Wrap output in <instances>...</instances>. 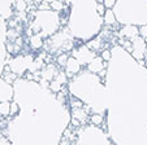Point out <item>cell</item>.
I'll use <instances>...</instances> for the list:
<instances>
[{
  "label": "cell",
  "instance_id": "cell-7",
  "mask_svg": "<svg viewBox=\"0 0 147 145\" xmlns=\"http://www.w3.org/2000/svg\"><path fill=\"white\" fill-rule=\"evenodd\" d=\"M104 67H106V63H103L102 57H95L94 60L89 63V70L91 71V73H100Z\"/></svg>",
  "mask_w": 147,
  "mask_h": 145
},
{
  "label": "cell",
  "instance_id": "cell-30",
  "mask_svg": "<svg viewBox=\"0 0 147 145\" xmlns=\"http://www.w3.org/2000/svg\"><path fill=\"white\" fill-rule=\"evenodd\" d=\"M146 55H147V48H146Z\"/></svg>",
  "mask_w": 147,
  "mask_h": 145
},
{
  "label": "cell",
  "instance_id": "cell-4",
  "mask_svg": "<svg viewBox=\"0 0 147 145\" xmlns=\"http://www.w3.org/2000/svg\"><path fill=\"white\" fill-rule=\"evenodd\" d=\"M65 67H67V71H65L67 77H72L73 74H76V73H78V71H80L81 65H80V62H78L74 57H69V58H68V61H67Z\"/></svg>",
  "mask_w": 147,
  "mask_h": 145
},
{
  "label": "cell",
  "instance_id": "cell-16",
  "mask_svg": "<svg viewBox=\"0 0 147 145\" xmlns=\"http://www.w3.org/2000/svg\"><path fill=\"white\" fill-rule=\"evenodd\" d=\"M50 88H51V91H53V92H59V91H61L63 86H61L57 80L53 79V80H51L50 82Z\"/></svg>",
  "mask_w": 147,
  "mask_h": 145
},
{
  "label": "cell",
  "instance_id": "cell-22",
  "mask_svg": "<svg viewBox=\"0 0 147 145\" xmlns=\"http://www.w3.org/2000/svg\"><path fill=\"white\" fill-rule=\"evenodd\" d=\"M102 60H104V61H108L109 58H111V52H109L108 49H103L102 51Z\"/></svg>",
  "mask_w": 147,
  "mask_h": 145
},
{
  "label": "cell",
  "instance_id": "cell-1",
  "mask_svg": "<svg viewBox=\"0 0 147 145\" xmlns=\"http://www.w3.org/2000/svg\"><path fill=\"white\" fill-rule=\"evenodd\" d=\"M74 58L80 62V65H89L96 56L92 51H90L86 45H81L80 48H77L76 51H73Z\"/></svg>",
  "mask_w": 147,
  "mask_h": 145
},
{
  "label": "cell",
  "instance_id": "cell-12",
  "mask_svg": "<svg viewBox=\"0 0 147 145\" xmlns=\"http://www.w3.org/2000/svg\"><path fill=\"white\" fill-rule=\"evenodd\" d=\"M87 48H89L90 51H99V49H103V43H102V40H100L99 38L98 39H92V40H90L89 43H87Z\"/></svg>",
  "mask_w": 147,
  "mask_h": 145
},
{
  "label": "cell",
  "instance_id": "cell-14",
  "mask_svg": "<svg viewBox=\"0 0 147 145\" xmlns=\"http://www.w3.org/2000/svg\"><path fill=\"white\" fill-rule=\"evenodd\" d=\"M9 113H11V102H0V114L3 117H7V115H9Z\"/></svg>",
  "mask_w": 147,
  "mask_h": 145
},
{
  "label": "cell",
  "instance_id": "cell-23",
  "mask_svg": "<svg viewBox=\"0 0 147 145\" xmlns=\"http://www.w3.org/2000/svg\"><path fill=\"white\" fill-rule=\"evenodd\" d=\"M96 11L99 14H104V12H106V8H104V5H103L102 1H99V3L96 4Z\"/></svg>",
  "mask_w": 147,
  "mask_h": 145
},
{
  "label": "cell",
  "instance_id": "cell-8",
  "mask_svg": "<svg viewBox=\"0 0 147 145\" xmlns=\"http://www.w3.org/2000/svg\"><path fill=\"white\" fill-rule=\"evenodd\" d=\"M0 14L3 17L12 16V3H9V1H0Z\"/></svg>",
  "mask_w": 147,
  "mask_h": 145
},
{
  "label": "cell",
  "instance_id": "cell-28",
  "mask_svg": "<svg viewBox=\"0 0 147 145\" xmlns=\"http://www.w3.org/2000/svg\"><path fill=\"white\" fill-rule=\"evenodd\" d=\"M0 145H7L5 140H4V139H0Z\"/></svg>",
  "mask_w": 147,
  "mask_h": 145
},
{
  "label": "cell",
  "instance_id": "cell-29",
  "mask_svg": "<svg viewBox=\"0 0 147 145\" xmlns=\"http://www.w3.org/2000/svg\"><path fill=\"white\" fill-rule=\"evenodd\" d=\"M144 41H146V44H147V38H146V39H144Z\"/></svg>",
  "mask_w": 147,
  "mask_h": 145
},
{
  "label": "cell",
  "instance_id": "cell-15",
  "mask_svg": "<svg viewBox=\"0 0 147 145\" xmlns=\"http://www.w3.org/2000/svg\"><path fill=\"white\" fill-rule=\"evenodd\" d=\"M55 80H57L61 86L65 84V83L68 82V77H67V74H65V71H59L55 77Z\"/></svg>",
  "mask_w": 147,
  "mask_h": 145
},
{
  "label": "cell",
  "instance_id": "cell-9",
  "mask_svg": "<svg viewBox=\"0 0 147 145\" xmlns=\"http://www.w3.org/2000/svg\"><path fill=\"white\" fill-rule=\"evenodd\" d=\"M72 114H73V119L80 122V123H82V122H85L87 119V113L83 109H73Z\"/></svg>",
  "mask_w": 147,
  "mask_h": 145
},
{
  "label": "cell",
  "instance_id": "cell-21",
  "mask_svg": "<svg viewBox=\"0 0 147 145\" xmlns=\"http://www.w3.org/2000/svg\"><path fill=\"white\" fill-rule=\"evenodd\" d=\"M138 30H139V36H141V38H143V39H146L147 38V25L141 26Z\"/></svg>",
  "mask_w": 147,
  "mask_h": 145
},
{
  "label": "cell",
  "instance_id": "cell-27",
  "mask_svg": "<svg viewBox=\"0 0 147 145\" xmlns=\"http://www.w3.org/2000/svg\"><path fill=\"white\" fill-rule=\"evenodd\" d=\"M99 75H100V77H104V75H106V70H102V71H100V73H99Z\"/></svg>",
  "mask_w": 147,
  "mask_h": 145
},
{
  "label": "cell",
  "instance_id": "cell-3",
  "mask_svg": "<svg viewBox=\"0 0 147 145\" xmlns=\"http://www.w3.org/2000/svg\"><path fill=\"white\" fill-rule=\"evenodd\" d=\"M59 71L56 70V67L52 65V63H48L47 66H45L43 67V70H42L40 75L42 78H43V80H47V82H51V80L55 79L56 74H57Z\"/></svg>",
  "mask_w": 147,
  "mask_h": 145
},
{
  "label": "cell",
  "instance_id": "cell-26",
  "mask_svg": "<svg viewBox=\"0 0 147 145\" xmlns=\"http://www.w3.org/2000/svg\"><path fill=\"white\" fill-rule=\"evenodd\" d=\"M8 36H12V38H13V36H18V34L16 33V30H13V29H12V30L8 31Z\"/></svg>",
  "mask_w": 147,
  "mask_h": 145
},
{
  "label": "cell",
  "instance_id": "cell-11",
  "mask_svg": "<svg viewBox=\"0 0 147 145\" xmlns=\"http://www.w3.org/2000/svg\"><path fill=\"white\" fill-rule=\"evenodd\" d=\"M42 67H45V62H43V58L39 56L38 58H36L35 61H33L31 62V65L29 66V71H31V73H36V71L39 70V69H42Z\"/></svg>",
  "mask_w": 147,
  "mask_h": 145
},
{
  "label": "cell",
  "instance_id": "cell-6",
  "mask_svg": "<svg viewBox=\"0 0 147 145\" xmlns=\"http://www.w3.org/2000/svg\"><path fill=\"white\" fill-rule=\"evenodd\" d=\"M12 97V88L7 82L0 79V102L8 101Z\"/></svg>",
  "mask_w": 147,
  "mask_h": 145
},
{
  "label": "cell",
  "instance_id": "cell-5",
  "mask_svg": "<svg viewBox=\"0 0 147 145\" xmlns=\"http://www.w3.org/2000/svg\"><path fill=\"white\" fill-rule=\"evenodd\" d=\"M119 35L126 36V38H129L131 40L133 38H136V36L139 35V30H138V27L134 25H126L125 27H122L121 30L119 31Z\"/></svg>",
  "mask_w": 147,
  "mask_h": 145
},
{
  "label": "cell",
  "instance_id": "cell-25",
  "mask_svg": "<svg viewBox=\"0 0 147 145\" xmlns=\"http://www.w3.org/2000/svg\"><path fill=\"white\" fill-rule=\"evenodd\" d=\"M103 5H104V8L111 9L112 7L115 5V1H113V0H107V1H104V3H103Z\"/></svg>",
  "mask_w": 147,
  "mask_h": 145
},
{
  "label": "cell",
  "instance_id": "cell-13",
  "mask_svg": "<svg viewBox=\"0 0 147 145\" xmlns=\"http://www.w3.org/2000/svg\"><path fill=\"white\" fill-rule=\"evenodd\" d=\"M104 22L107 25H115L116 23V17H115V13L112 12V9H107L104 12Z\"/></svg>",
  "mask_w": 147,
  "mask_h": 145
},
{
  "label": "cell",
  "instance_id": "cell-17",
  "mask_svg": "<svg viewBox=\"0 0 147 145\" xmlns=\"http://www.w3.org/2000/svg\"><path fill=\"white\" fill-rule=\"evenodd\" d=\"M68 58H69V56H68L67 53H61V55L57 57V63L60 66H65V65H67Z\"/></svg>",
  "mask_w": 147,
  "mask_h": 145
},
{
  "label": "cell",
  "instance_id": "cell-18",
  "mask_svg": "<svg viewBox=\"0 0 147 145\" xmlns=\"http://www.w3.org/2000/svg\"><path fill=\"white\" fill-rule=\"evenodd\" d=\"M16 8L18 12H25L28 9V3L26 1H16Z\"/></svg>",
  "mask_w": 147,
  "mask_h": 145
},
{
  "label": "cell",
  "instance_id": "cell-10",
  "mask_svg": "<svg viewBox=\"0 0 147 145\" xmlns=\"http://www.w3.org/2000/svg\"><path fill=\"white\" fill-rule=\"evenodd\" d=\"M43 44H45V43H43L42 35H39V34H34V35L30 36V45L33 47L34 49H38V48H40Z\"/></svg>",
  "mask_w": 147,
  "mask_h": 145
},
{
  "label": "cell",
  "instance_id": "cell-24",
  "mask_svg": "<svg viewBox=\"0 0 147 145\" xmlns=\"http://www.w3.org/2000/svg\"><path fill=\"white\" fill-rule=\"evenodd\" d=\"M17 112H18V105H17V102H12L11 104V113H9V114L13 115V114H16Z\"/></svg>",
  "mask_w": 147,
  "mask_h": 145
},
{
  "label": "cell",
  "instance_id": "cell-2",
  "mask_svg": "<svg viewBox=\"0 0 147 145\" xmlns=\"http://www.w3.org/2000/svg\"><path fill=\"white\" fill-rule=\"evenodd\" d=\"M131 55L137 58V60L142 61L144 58V55H146V41H144L143 38L141 36H136V38L131 39Z\"/></svg>",
  "mask_w": 147,
  "mask_h": 145
},
{
  "label": "cell",
  "instance_id": "cell-20",
  "mask_svg": "<svg viewBox=\"0 0 147 145\" xmlns=\"http://www.w3.org/2000/svg\"><path fill=\"white\" fill-rule=\"evenodd\" d=\"M91 122L94 124H100L103 122V117L100 114H94L91 115Z\"/></svg>",
  "mask_w": 147,
  "mask_h": 145
},
{
  "label": "cell",
  "instance_id": "cell-19",
  "mask_svg": "<svg viewBox=\"0 0 147 145\" xmlns=\"http://www.w3.org/2000/svg\"><path fill=\"white\" fill-rule=\"evenodd\" d=\"M50 7L55 11H63L64 9V4L61 1H52V3H50Z\"/></svg>",
  "mask_w": 147,
  "mask_h": 145
}]
</instances>
